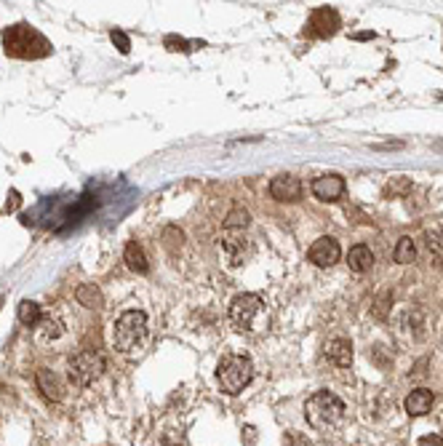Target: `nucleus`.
<instances>
[{
  "instance_id": "f257e3e1",
  "label": "nucleus",
  "mask_w": 443,
  "mask_h": 446,
  "mask_svg": "<svg viewBox=\"0 0 443 446\" xmlns=\"http://www.w3.org/2000/svg\"><path fill=\"white\" fill-rule=\"evenodd\" d=\"M3 51L11 59H43L54 51L51 41L25 22L3 29Z\"/></svg>"
},
{
  "instance_id": "f03ea898",
  "label": "nucleus",
  "mask_w": 443,
  "mask_h": 446,
  "mask_svg": "<svg viewBox=\"0 0 443 446\" xmlns=\"http://www.w3.org/2000/svg\"><path fill=\"white\" fill-rule=\"evenodd\" d=\"M147 342V315L142 310H126L112 326V348L123 355L142 353Z\"/></svg>"
},
{
  "instance_id": "7ed1b4c3",
  "label": "nucleus",
  "mask_w": 443,
  "mask_h": 446,
  "mask_svg": "<svg viewBox=\"0 0 443 446\" xmlns=\"http://www.w3.org/2000/svg\"><path fill=\"white\" fill-rule=\"evenodd\" d=\"M305 417L315 431H331L345 417V401L329 391H318L305 404Z\"/></svg>"
},
{
  "instance_id": "20e7f679",
  "label": "nucleus",
  "mask_w": 443,
  "mask_h": 446,
  "mask_svg": "<svg viewBox=\"0 0 443 446\" xmlns=\"http://www.w3.org/2000/svg\"><path fill=\"white\" fill-rule=\"evenodd\" d=\"M254 379V364L249 355H225L216 366V382L222 393L238 395Z\"/></svg>"
},
{
  "instance_id": "39448f33",
  "label": "nucleus",
  "mask_w": 443,
  "mask_h": 446,
  "mask_svg": "<svg viewBox=\"0 0 443 446\" xmlns=\"http://www.w3.org/2000/svg\"><path fill=\"white\" fill-rule=\"evenodd\" d=\"M105 355L96 350H81L78 355H72L70 358V382L72 385H78V388H86V385H91L96 379L105 374Z\"/></svg>"
},
{
  "instance_id": "423d86ee",
  "label": "nucleus",
  "mask_w": 443,
  "mask_h": 446,
  "mask_svg": "<svg viewBox=\"0 0 443 446\" xmlns=\"http://www.w3.org/2000/svg\"><path fill=\"white\" fill-rule=\"evenodd\" d=\"M262 310H265V299L259 297V294H249L246 291V294H238V297L230 302V321L241 332H251L259 324Z\"/></svg>"
},
{
  "instance_id": "0eeeda50",
  "label": "nucleus",
  "mask_w": 443,
  "mask_h": 446,
  "mask_svg": "<svg viewBox=\"0 0 443 446\" xmlns=\"http://www.w3.org/2000/svg\"><path fill=\"white\" fill-rule=\"evenodd\" d=\"M339 14H336L334 8H329V6H323V8H315L312 16H310L308 22V32L310 38H331L336 29H339Z\"/></svg>"
},
{
  "instance_id": "6e6552de",
  "label": "nucleus",
  "mask_w": 443,
  "mask_h": 446,
  "mask_svg": "<svg viewBox=\"0 0 443 446\" xmlns=\"http://www.w3.org/2000/svg\"><path fill=\"white\" fill-rule=\"evenodd\" d=\"M339 257H342V249H339V241L331 238V235L318 238L308 251V259L315 268H331V265L339 262Z\"/></svg>"
},
{
  "instance_id": "1a4fd4ad",
  "label": "nucleus",
  "mask_w": 443,
  "mask_h": 446,
  "mask_svg": "<svg viewBox=\"0 0 443 446\" xmlns=\"http://www.w3.org/2000/svg\"><path fill=\"white\" fill-rule=\"evenodd\" d=\"M270 195L281 203H294L302 198V182L294 174H281L270 182Z\"/></svg>"
},
{
  "instance_id": "9d476101",
  "label": "nucleus",
  "mask_w": 443,
  "mask_h": 446,
  "mask_svg": "<svg viewBox=\"0 0 443 446\" xmlns=\"http://www.w3.org/2000/svg\"><path fill=\"white\" fill-rule=\"evenodd\" d=\"M310 190H312V195L323 203L339 201V198H342V192H345V179H342L339 174H323L312 182V188Z\"/></svg>"
},
{
  "instance_id": "9b49d317",
  "label": "nucleus",
  "mask_w": 443,
  "mask_h": 446,
  "mask_svg": "<svg viewBox=\"0 0 443 446\" xmlns=\"http://www.w3.org/2000/svg\"><path fill=\"white\" fill-rule=\"evenodd\" d=\"M219 249H222V254H225L230 268H241V265H246V259L254 254L251 241H246V238H232V235L225 238V241L219 244Z\"/></svg>"
},
{
  "instance_id": "f8f14e48",
  "label": "nucleus",
  "mask_w": 443,
  "mask_h": 446,
  "mask_svg": "<svg viewBox=\"0 0 443 446\" xmlns=\"http://www.w3.org/2000/svg\"><path fill=\"white\" fill-rule=\"evenodd\" d=\"M326 358L339 369H348L352 364V342L345 337H334L326 342Z\"/></svg>"
},
{
  "instance_id": "ddd939ff",
  "label": "nucleus",
  "mask_w": 443,
  "mask_h": 446,
  "mask_svg": "<svg viewBox=\"0 0 443 446\" xmlns=\"http://www.w3.org/2000/svg\"><path fill=\"white\" fill-rule=\"evenodd\" d=\"M432 401H435L432 391H428V388H416V391H411L406 395L403 406H406V412H409L411 417H425L430 409H432Z\"/></svg>"
},
{
  "instance_id": "4468645a",
  "label": "nucleus",
  "mask_w": 443,
  "mask_h": 446,
  "mask_svg": "<svg viewBox=\"0 0 443 446\" xmlns=\"http://www.w3.org/2000/svg\"><path fill=\"white\" fill-rule=\"evenodd\" d=\"M35 379H38V388H41L43 395H46L48 401H62V395H65V385H62V379L56 377L51 369H41Z\"/></svg>"
},
{
  "instance_id": "2eb2a0df",
  "label": "nucleus",
  "mask_w": 443,
  "mask_h": 446,
  "mask_svg": "<svg viewBox=\"0 0 443 446\" xmlns=\"http://www.w3.org/2000/svg\"><path fill=\"white\" fill-rule=\"evenodd\" d=\"M348 265L352 273H366L371 270V265H374V254H371V249L366 244H358L352 246L348 251Z\"/></svg>"
},
{
  "instance_id": "dca6fc26",
  "label": "nucleus",
  "mask_w": 443,
  "mask_h": 446,
  "mask_svg": "<svg viewBox=\"0 0 443 446\" xmlns=\"http://www.w3.org/2000/svg\"><path fill=\"white\" fill-rule=\"evenodd\" d=\"M75 299L81 302L83 308H88V310H99V308L105 305V297H102V291H99L94 284L78 286V289H75Z\"/></svg>"
},
{
  "instance_id": "f3484780",
  "label": "nucleus",
  "mask_w": 443,
  "mask_h": 446,
  "mask_svg": "<svg viewBox=\"0 0 443 446\" xmlns=\"http://www.w3.org/2000/svg\"><path fill=\"white\" fill-rule=\"evenodd\" d=\"M123 259H126V265H128V270L134 273H147V257H145V251H142V246L131 241V244L126 246V251H123Z\"/></svg>"
},
{
  "instance_id": "a211bd4d",
  "label": "nucleus",
  "mask_w": 443,
  "mask_h": 446,
  "mask_svg": "<svg viewBox=\"0 0 443 446\" xmlns=\"http://www.w3.org/2000/svg\"><path fill=\"white\" fill-rule=\"evenodd\" d=\"M16 315H19V321H22L25 326H38L43 321L41 305H38V302H32V299H22Z\"/></svg>"
},
{
  "instance_id": "6ab92c4d",
  "label": "nucleus",
  "mask_w": 443,
  "mask_h": 446,
  "mask_svg": "<svg viewBox=\"0 0 443 446\" xmlns=\"http://www.w3.org/2000/svg\"><path fill=\"white\" fill-rule=\"evenodd\" d=\"M414 257H416L414 238H409V235H403L401 241L395 244V251H392V259H395L398 265H409V262H414Z\"/></svg>"
},
{
  "instance_id": "aec40b11",
  "label": "nucleus",
  "mask_w": 443,
  "mask_h": 446,
  "mask_svg": "<svg viewBox=\"0 0 443 446\" xmlns=\"http://www.w3.org/2000/svg\"><path fill=\"white\" fill-rule=\"evenodd\" d=\"M249 222H251L249 211L243 206H235L225 219V230H243V228H249Z\"/></svg>"
},
{
  "instance_id": "412c9836",
  "label": "nucleus",
  "mask_w": 443,
  "mask_h": 446,
  "mask_svg": "<svg viewBox=\"0 0 443 446\" xmlns=\"http://www.w3.org/2000/svg\"><path fill=\"white\" fill-rule=\"evenodd\" d=\"M166 46H168V51H192V48H198L203 43H190V41H185V38L168 35V38H166Z\"/></svg>"
},
{
  "instance_id": "4be33fe9",
  "label": "nucleus",
  "mask_w": 443,
  "mask_h": 446,
  "mask_svg": "<svg viewBox=\"0 0 443 446\" xmlns=\"http://www.w3.org/2000/svg\"><path fill=\"white\" fill-rule=\"evenodd\" d=\"M110 41L118 46L121 54H128V51H131V41H128V35H126L123 29H112V32H110Z\"/></svg>"
},
{
  "instance_id": "5701e85b",
  "label": "nucleus",
  "mask_w": 443,
  "mask_h": 446,
  "mask_svg": "<svg viewBox=\"0 0 443 446\" xmlns=\"http://www.w3.org/2000/svg\"><path fill=\"white\" fill-rule=\"evenodd\" d=\"M38 329H41L46 337H59V334H62V326H59V321H54V318H43L41 324H38Z\"/></svg>"
},
{
  "instance_id": "b1692460",
  "label": "nucleus",
  "mask_w": 443,
  "mask_h": 446,
  "mask_svg": "<svg viewBox=\"0 0 443 446\" xmlns=\"http://www.w3.org/2000/svg\"><path fill=\"white\" fill-rule=\"evenodd\" d=\"M406 190H411V182H409L406 176H395L385 192H388V195H395V192H406Z\"/></svg>"
},
{
  "instance_id": "393cba45",
  "label": "nucleus",
  "mask_w": 443,
  "mask_h": 446,
  "mask_svg": "<svg viewBox=\"0 0 443 446\" xmlns=\"http://www.w3.org/2000/svg\"><path fill=\"white\" fill-rule=\"evenodd\" d=\"M416 446H443V438L432 433V435H425V438H419V444H416Z\"/></svg>"
}]
</instances>
